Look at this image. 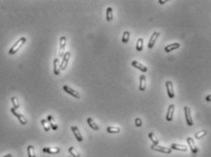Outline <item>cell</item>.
Masks as SVG:
<instances>
[{
	"mask_svg": "<svg viewBox=\"0 0 211 157\" xmlns=\"http://www.w3.org/2000/svg\"><path fill=\"white\" fill-rule=\"evenodd\" d=\"M26 37H20L17 42H15V43L13 45V46L11 48L9 49V51H8V54L9 55H15V53H17V52L22 47V46L26 44Z\"/></svg>",
	"mask_w": 211,
	"mask_h": 157,
	"instance_id": "1",
	"label": "cell"
},
{
	"mask_svg": "<svg viewBox=\"0 0 211 157\" xmlns=\"http://www.w3.org/2000/svg\"><path fill=\"white\" fill-rule=\"evenodd\" d=\"M184 113H185V118H186V121L188 126H192L194 124L192 116H191V110L188 106H185L184 107Z\"/></svg>",
	"mask_w": 211,
	"mask_h": 157,
	"instance_id": "2",
	"label": "cell"
},
{
	"mask_svg": "<svg viewBox=\"0 0 211 157\" xmlns=\"http://www.w3.org/2000/svg\"><path fill=\"white\" fill-rule=\"evenodd\" d=\"M10 112H11L14 116L18 119V121H19V123L21 124H22V125H26V123H28V120H26V118L23 116L22 114L18 113L17 110H15V108H13V107L10 109Z\"/></svg>",
	"mask_w": 211,
	"mask_h": 157,
	"instance_id": "3",
	"label": "cell"
},
{
	"mask_svg": "<svg viewBox=\"0 0 211 157\" xmlns=\"http://www.w3.org/2000/svg\"><path fill=\"white\" fill-rule=\"evenodd\" d=\"M151 149L153 151H157V152H159V153L167 154H170L172 153V149L171 148H167V147H165V146H160V145L152 144L151 145Z\"/></svg>",
	"mask_w": 211,
	"mask_h": 157,
	"instance_id": "4",
	"label": "cell"
},
{
	"mask_svg": "<svg viewBox=\"0 0 211 157\" xmlns=\"http://www.w3.org/2000/svg\"><path fill=\"white\" fill-rule=\"evenodd\" d=\"M70 56H71L70 52H66L64 56H63L62 62L60 63V70L64 71L67 68V66L68 65V61H69V59H70Z\"/></svg>",
	"mask_w": 211,
	"mask_h": 157,
	"instance_id": "5",
	"label": "cell"
},
{
	"mask_svg": "<svg viewBox=\"0 0 211 157\" xmlns=\"http://www.w3.org/2000/svg\"><path fill=\"white\" fill-rule=\"evenodd\" d=\"M66 45H67V37L66 36H61L60 41H59V56L63 57L65 55V48H66Z\"/></svg>",
	"mask_w": 211,
	"mask_h": 157,
	"instance_id": "6",
	"label": "cell"
},
{
	"mask_svg": "<svg viewBox=\"0 0 211 157\" xmlns=\"http://www.w3.org/2000/svg\"><path fill=\"white\" fill-rule=\"evenodd\" d=\"M63 90H64L66 93H67L68 95L72 96L73 97H75L77 99H80V97H81L80 94H79L77 91L74 90V89H72L71 87H69L68 86H63Z\"/></svg>",
	"mask_w": 211,
	"mask_h": 157,
	"instance_id": "7",
	"label": "cell"
},
{
	"mask_svg": "<svg viewBox=\"0 0 211 157\" xmlns=\"http://www.w3.org/2000/svg\"><path fill=\"white\" fill-rule=\"evenodd\" d=\"M166 87H167V93L169 98L175 97V92H174V86L171 81H167L166 82Z\"/></svg>",
	"mask_w": 211,
	"mask_h": 157,
	"instance_id": "8",
	"label": "cell"
},
{
	"mask_svg": "<svg viewBox=\"0 0 211 157\" xmlns=\"http://www.w3.org/2000/svg\"><path fill=\"white\" fill-rule=\"evenodd\" d=\"M159 35H160V33L159 32H154V33L152 34L151 37H150V40L149 42V45H147V47H149V49L154 47V45L156 44V41H157V39L158 37H159Z\"/></svg>",
	"mask_w": 211,
	"mask_h": 157,
	"instance_id": "9",
	"label": "cell"
},
{
	"mask_svg": "<svg viewBox=\"0 0 211 157\" xmlns=\"http://www.w3.org/2000/svg\"><path fill=\"white\" fill-rule=\"evenodd\" d=\"M174 112H175V106L172 104H170L169 106H168L167 113V116H166V120L167 122H171L173 120Z\"/></svg>",
	"mask_w": 211,
	"mask_h": 157,
	"instance_id": "10",
	"label": "cell"
},
{
	"mask_svg": "<svg viewBox=\"0 0 211 157\" xmlns=\"http://www.w3.org/2000/svg\"><path fill=\"white\" fill-rule=\"evenodd\" d=\"M187 142L188 146H189V148H190V150H191L192 153H193L194 154H198V147H197L196 144H195L193 138H192V137H188V138L187 139Z\"/></svg>",
	"mask_w": 211,
	"mask_h": 157,
	"instance_id": "11",
	"label": "cell"
},
{
	"mask_svg": "<svg viewBox=\"0 0 211 157\" xmlns=\"http://www.w3.org/2000/svg\"><path fill=\"white\" fill-rule=\"evenodd\" d=\"M131 65H132V66H134L135 68L140 70L141 72H143V73H146L147 71H149V69H147L146 66H145L143 64H141V63H139L138 61H132Z\"/></svg>",
	"mask_w": 211,
	"mask_h": 157,
	"instance_id": "12",
	"label": "cell"
},
{
	"mask_svg": "<svg viewBox=\"0 0 211 157\" xmlns=\"http://www.w3.org/2000/svg\"><path fill=\"white\" fill-rule=\"evenodd\" d=\"M71 130H72V132H73V134H74V135H75V137H76V139L78 141V142H83V136H82V134H81V133H80V131H79V129H78V127L77 126H72L71 127Z\"/></svg>",
	"mask_w": 211,
	"mask_h": 157,
	"instance_id": "13",
	"label": "cell"
},
{
	"mask_svg": "<svg viewBox=\"0 0 211 157\" xmlns=\"http://www.w3.org/2000/svg\"><path fill=\"white\" fill-rule=\"evenodd\" d=\"M43 152L49 154H56L60 153V149L58 147H44Z\"/></svg>",
	"mask_w": 211,
	"mask_h": 157,
	"instance_id": "14",
	"label": "cell"
},
{
	"mask_svg": "<svg viewBox=\"0 0 211 157\" xmlns=\"http://www.w3.org/2000/svg\"><path fill=\"white\" fill-rule=\"evenodd\" d=\"M170 148L172 150H177V151H181V152H187L188 148L184 144H172Z\"/></svg>",
	"mask_w": 211,
	"mask_h": 157,
	"instance_id": "15",
	"label": "cell"
},
{
	"mask_svg": "<svg viewBox=\"0 0 211 157\" xmlns=\"http://www.w3.org/2000/svg\"><path fill=\"white\" fill-rule=\"evenodd\" d=\"M146 86V79L145 75H141L139 77V90L140 91H145Z\"/></svg>",
	"mask_w": 211,
	"mask_h": 157,
	"instance_id": "16",
	"label": "cell"
},
{
	"mask_svg": "<svg viewBox=\"0 0 211 157\" xmlns=\"http://www.w3.org/2000/svg\"><path fill=\"white\" fill-rule=\"evenodd\" d=\"M179 47H180V44H179V43H173V44H170V45H167L165 47V51L167 52V53H170V52L176 50V49H177Z\"/></svg>",
	"mask_w": 211,
	"mask_h": 157,
	"instance_id": "17",
	"label": "cell"
},
{
	"mask_svg": "<svg viewBox=\"0 0 211 157\" xmlns=\"http://www.w3.org/2000/svg\"><path fill=\"white\" fill-rule=\"evenodd\" d=\"M53 64H54V74L56 75H59V74H60V62H59V59L58 58H55L54 62H53Z\"/></svg>",
	"mask_w": 211,
	"mask_h": 157,
	"instance_id": "18",
	"label": "cell"
},
{
	"mask_svg": "<svg viewBox=\"0 0 211 157\" xmlns=\"http://www.w3.org/2000/svg\"><path fill=\"white\" fill-rule=\"evenodd\" d=\"M87 124H88V125H89V127L92 128L93 130H95V131H98V130H99L98 125L96 124V122H95L91 117H88V118L87 119Z\"/></svg>",
	"mask_w": 211,
	"mask_h": 157,
	"instance_id": "19",
	"label": "cell"
},
{
	"mask_svg": "<svg viewBox=\"0 0 211 157\" xmlns=\"http://www.w3.org/2000/svg\"><path fill=\"white\" fill-rule=\"evenodd\" d=\"M46 120L48 121V123L50 124V127L53 130H57V128H58V127H57V124L55 123V120H54V118L52 117V116H47Z\"/></svg>",
	"mask_w": 211,
	"mask_h": 157,
	"instance_id": "20",
	"label": "cell"
},
{
	"mask_svg": "<svg viewBox=\"0 0 211 157\" xmlns=\"http://www.w3.org/2000/svg\"><path fill=\"white\" fill-rule=\"evenodd\" d=\"M120 128L118 126H108L107 128V132L108 134H118L120 133Z\"/></svg>",
	"mask_w": 211,
	"mask_h": 157,
	"instance_id": "21",
	"label": "cell"
},
{
	"mask_svg": "<svg viewBox=\"0 0 211 157\" xmlns=\"http://www.w3.org/2000/svg\"><path fill=\"white\" fill-rule=\"evenodd\" d=\"M143 44H144V41H143V38L142 37H139L136 41V48L138 51H142L143 50Z\"/></svg>",
	"mask_w": 211,
	"mask_h": 157,
	"instance_id": "22",
	"label": "cell"
},
{
	"mask_svg": "<svg viewBox=\"0 0 211 157\" xmlns=\"http://www.w3.org/2000/svg\"><path fill=\"white\" fill-rule=\"evenodd\" d=\"M113 20V9L112 7H108L107 9V21L111 22Z\"/></svg>",
	"mask_w": 211,
	"mask_h": 157,
	"instance_id": "23",
	"label": "cell"
},
{
	"mask_svg": "<svg viewBox=\"0 0 211 157\" xmlns=\"http://www.w3.org/2000/svg\"><path fill=\"white\" fill-rule=\"evenodd\" d=\"M149 137L152 141V143H153V144H154V145H158V144H159V141H158L157 136L153 133H149Z\"/></svg>",
	"mask_w": 211,
	"mask_h": 157,
	"instance_id": "24",
	"label": "cell"
},
{
	"mask_svg": "<svg viewBox=\"0 0 211 157\" xmlns=\"http://www.w3.org/2000/svg\"><path fill=\"white\" fill-rule=\"evenodd\" d=\"M26 149H28V157H36L35 147L33 145H28Z\"/></svg>",
	"mask_w": 211,
	"mask_h": 157,
	"instance_id": "25",
	"label": "cell"
},
{
	"mask_svg": "<svg viewBox=\"0 0 211 157\" xmlns=\"http://www.w3.org/2000/svg\"><path fill=\"white\" fill-rule=\"evenodd\" d=\"M41 124H42V125H43L44 130L46 131V132H48V131L50 130V128H51L48 121H47L46 119H42L41 120Z\"/></svg>",
	"mask_w": 211,
	"mask_h": 157,
	"instance_id": "26",
	"label": "cell"
},
{
	"mask_svg": "<svg viewBox=\"0 0 211 157\" xmlns=\"http://www.w3.org/2000/svg\"><path fill=\"white\" fill-rule=\"evenodd\" d=\"M68 152H69V154H71L72 157H80V154L78 153V152L73 147V146H71V147H69V149H68Z\"/></svg>",
	"mask_w": 211,
	"mask_h": 157,
	"instance_id": "27",
	"label": "cell"
},
{
	"mask_svg": "<svg viewBox=\"0 0 211 157\" xmlns=\"http://www.w3.org/2000/svg\"><path fill=\"white\" fill-rule=\"evenodd\" d=\"M11 102H12V104H13V108H15V110L18 109V108L20 107L19 101H18V99H17V97H15V96L11 97Z\"/></svg>",
	"mask_w": 211,
	"mask_h": 157,
	"instance_id": "28",
	"label": "cell"
},
{
	"mask_svg": "<svg viewBox=\"0 0 211 157\" xmlns=\"http://www.w3.org/2000/svg\"><path fill=\"white\" fill-rule=\"evenodd\" d=\"M129 37H130V33L128 32V31H125V32L123 33V35H122V42L125 44L128 43Z\"/></svg>",
	"mask_w": 211,
	"mask_h": 157,
	"instance_id": "29",
	"label": "cell"
},
{
	"mask_svg": "<svg viewBox=\"0 0 211 157\" xmlns=\"http://www.w3.org/2000/svg\"><path fill=\"white\" fill-rule=\"evenodd\" d=\"M206 135H207V132H206V131H200V132H198L195 134V138L198 140V139L203 138L204 136H206Z\"/></svg>",
	"mask_w": 211,
	"mask_h": 157,
	"instance_id": "30",
	"label": "cell"
},
{
	"mask_svg": "<svg viewBox=\"0 0 211 157\" xmlns=\"http://www.w3.org/2000/svg\"><path fill=\"white\" fill-rule=\"evenodd\" d=\"M142 120L139 118V117H138V118H136V120H135V124H136V127H140L141 125H142Z\"/></svg>",
	"mask_w": 211,
	"mask_h": 157,
	"instance_id": "31",
	"label": "cell"
},
{
	"mask_svg": "<svg viewBox=\"0 0 211 157\" xmlns=\"http://www.w3.org/2000/svg\"><path fill=\"white\" fill-rule=\"evenodd\" d=\"M206 101L207 102H211V95H208L206 96Z\"/></svg>",
	"mask_w": 211,
	"mask_h": 157,
	"instance_id": "32",
	"label": "cell"
},
{
	"mask_svg": "<svg viewBox=\"0 0 211 157\" xmlns=\"http://www.w3.org/2000/svg\"><path fill=\"white\" fill-rule=\"evenodd\" d=\"M3 157H13V155H12L11 154H8L5 155V156H3Z\"/></svg>",
	"mask_w": 211,
	"mask_h": 157,
	"instance_id": "33",
	"label": "cell"
},
{
	"mask_svg": "<svg viewBox=\"0 0 211 157\" xmlns=\"http://www.w3.org/2000/svg\"><path fill=\"white\" fill-rule=\"evenodd\" d=\"M158 2H159L160 4H165V3H167V1H161V0H159Z\"/></svg>",
	"mask_w": 211,
	"mask_h": 157,
	"instance_id": "34",
	"label": "cell"
},
{
	"mask_svg": "<svg viewBox=\"0 0 211 157\" xmlns=\"http://www.w3.org/2000/svg\"><path fill=\"white\" fill-rule=\"evenodd\" d=\"M69 157H72V156H69Z\"/></svg>",
	"mask_w": 211,
	"mask_h": 157,
	"instance_id": "35",
	"label": "cell"
}]
</instances>
